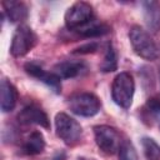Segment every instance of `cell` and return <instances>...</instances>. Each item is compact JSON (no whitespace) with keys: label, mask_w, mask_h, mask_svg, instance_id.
Listing matches in <instances>:
<instances>
[{"label":"cell","mask_w":160,"mask_h":160,"mask_svg":"<svg viewBox=\"0 0 160 160\" xmlns=\"http://www.w3.org/2000/svg\"><path fill=\"white\" fill-rule=\"evenodd\" d=\"M129 39L134 52L144 60L154 61L160 58V45L140 25L130 28Z\"/></svg>","instance_id":"1"},{"label":"cell","mask_w":160,"mask_h":160,"mask_svg":"<svg viewBox=\"0 0 160 160\" xmlns=\"http://www.w3.org/2000/svg\"><path fill=\"white\" fill-rule=\"evenodd\" d=\"M92 22H95V12L89 2L78 1L65 12V25L70 31L80 32Z\"/></svg>","instance_id":"2"},{"label":"cell","mask_w":160,"mask_h":160,"mask_svg":"<svg viewBox=\"0 0 160 160\" xmlns=\"http://www.w3.org/2000/svg\"><path fill=\"white\" fill-rule=\"evenodd\" d=\"M135 92V81L130 72L122 71L118 74L111 85L112 101L121 109H129L131 106Z\"/></svg>","instance_id":"3"},{"label":"cell","mask_w":160,"mask_h":160,"mask_svg":"<svg viewBox=\"0 0 160 160\" xmlns=\"http://www.w3.org/2000/svg\"><path fill=\"white\" fill-rule=\"evenodd\" d=\"M55 131H56V135L69 146H74L75 144H78L82 134L81 125L65 112L56 114Z\"/></svg>","instance_id":"4"},{"label":"cell","mask_w":160,"mask_h":160,"mask_svg":"<svg viewBox=\"0 0 160 160\" xmlns=\"http://www.w3.org/2000/svg\"><path fill=\"white\" fill-rule=\"evenodd\" d=\"M68 105L71 112L79 116L90 118L100 111L101 102L99 98L91 92H76L68 99Z\"/></svg>","instance_id":"5"},{"label":"cell","mask_w":160,"mask_h":160,"mask_svg":"<svg viewBox=\"0 0 160 160\" xmlns=\"http://www.w3.org/2000/svg\"><path fill=\"white\" fill-rule=\"evenodd\" d=\"M36 41L38 36L32 29L25 24H21L14 31L10 45V54L14 58H22L32 50V48L36 45Z\"/></svg>","instance_id":"6"},{"label":"cell","mask_w":160,"mask_h":160,"mask_svg":"<svg viewBox=\"0 0 160 160\" xmlns=\"http://www.w3.org/2000/svg\"><path fill=\"white\" fill-rule=\"evenodd\" d=\"M94 136L98 148L102 152L108 155H114L119 151L121 144L120 135L114 128L109 125H96L94 126Z\"/></svg>","instance_id":"7"},{"label":"cell","mask_w":160,"mask_h":160,"mask_svg":"<svg viewBox=\"0 0 160 160\" xmlns=\"http://www.w3.org/2000/svg\"><path fill=\"white\" fill-rule=\"evenodd\" d=\"M24 70L32 78L44 82L48 88H50L55 94H60L61 91V79L55 72H49L44 70V68L38 62H26L24 65Z\"/></svg>","instance_id":"8"},{"label":"cell","mask_w":160,"mask_h":160,"mask_svg":"<svg viewBox=\"0 0 160 160\" xmlns=\"http://www.w3.org/2000/svg\"><path fill=\"white\" fill-rule=\"evenodd\" d=\"M18 120L20 124L24 125H39L44 129H50V120L46 112L35 104L25 106L19 112Z\"/></svg>","instance_id":"9"},{"label":"cell","mask_w":160,"mask_h":160,"mask_svg":"<svg viewBox=\"0 0 160 160\" xmlns=\"http://www.w3.org/2000/svg\"><path fill=\"white\" fill-rule=\"evenodd\" d=\"M88 71V64L82 60H66L58 62L54 66V71L60 79L78 78Z\"/></svg>","instance_id":"10"},{"label":"cell","mask_w":160,"mask_h":160,"mask_svg":"<svg viewBox=\"0 0 160 160\" xmlns=\"http://www.w3.org/2000/svg\"><path fill=\"white\" fill-rule=\"evenodd\" d=\"M144 21L151 32L160 31V4L155 0H148L141 2Z\"/></svg>","instance_id":"11"},{"label":"cell","mask_w":160,"mask_h":160,"mask_svg":"<svg viewBox=\"0 0 160 160\" xmlns=\"http://www.w3.org/2000/svg\"><path fill=\"white\" fill-rule=\"evenodd\" d=\"M4 8V15L9 19L10 22H21L26 20L29 15V9L25 2L22 1H14V0H8L1 2Z\"/></svg>","instance_id":"12"},{"label":"cell","mask_w":160,"mask_h":160,"mask_svg":"<svg viewBox=\"0 0 160 160\" xmlns=\"http://www.w3.org/2000/svg\"><path fill=\"white\" fill-rule=\"evenodd\" d=\"M0 92H1V100L0 106L2 112H9L15 109L18 102V90L8 80L2 79L0 84Z\"/></svg>","instance_id":"13"},{"label":"cell","mask_w":160,"mask_h":160,"mask_svg":"<svg viewBox=\"0 0 160 160\" xmlns=\"http://www.w3.org/2000/svg\"><path fill=\"white\" fill-rule=\"evenodd\" d=\"M45 149V139L40 131H32L22 144V151L28 155H39Z\"/></svg>","instance_id":"14"},{"label":"cell","mask_w":160,"mask_h":160,"mask_svg":"<svg viewBox=\"0 0 160 160\" xmlns=\"http://www.w3.org/2000/svg\"><path fill=\"white\" fill-rule=\"evenodd\" d=\"M118 69V52L111 42H108L105 48V54L100 64V70L102 72H111Z\"/></svg>","instance_id":"15"},{"label":"cell","mask_w":160,"mask_h":160,"mask_svg":"<svg viewBox=\"0 0 160 160\" xmlns=\"http://www.w3.org/2000/svg\"><path fill=\"white\" fill-rule=\"evenodd\" d=\"M141 146L146 160H160V145L151 138H142Z\"/></svg>","instance_id":"16"},{"label":"cell","mask_w":160,"mask_h":160,"mask_svg":"<svg viewBox=\"0 0 160 160\" xmlns=\"http://www.w3.org/2000/svg\"><path fill=\"white\" fill-rule=\"evenodd\" d=\"M110 32V26L105 22H92L79 34L84 38H99Z\"/></svg>","instance_id":"17"},{"label":"cell","mask_w":160,"mask_h":160,"mask_svg":"<svg viewBox=\"0 0 160 160\" xmlns=\"http://www.w3.org/2000/svg\"><path fill=\"white\" fill-rule=\"evenodd\" d=\"M148 118L151 120L152 124H156L160 129V100L156 98H151L146 101L144 108Z\"/></svg>","instance_id":"18"},{"label":"cell","mask_w":160,"mask_h":160,"mask_svg":"<svg viewBox=\"0 0 160 160\" xmlns=\"http://www.w3.org/2000/svg\"><path fill=\"white\" fill-rule=\"evenodd\" d=\"M119 160H138V154L130 140H122L119 148Z\"/></svg>","instance_id":"19"},{"label":"cell","mask_w":160,"mask_h":160,"mask_svg":"<svg viewBox=\"0 0 160 160\" xmlns=\"http://www.w3.org/2000/svg\"><path fill=\"white\" fill-rule=\"evenodd\" d=\"M98 49V44L96 42H88L78 49H75L72 52L74 54H89V52H94Z\"/></svg>","instance_id":"20"},{"label":"cell","mask_w":160,"mask_h":160,"mask_svg":"<svg viewBox=\"0 0 160 160\" xmlns=\"http://www.w3.org/2000/svg\"><path fill=\"white\" fill-rule=\"evenodd\" d=\"M159 75H160V71H159Z\"/></svg>","instance_id":"21"}]
</instances>
